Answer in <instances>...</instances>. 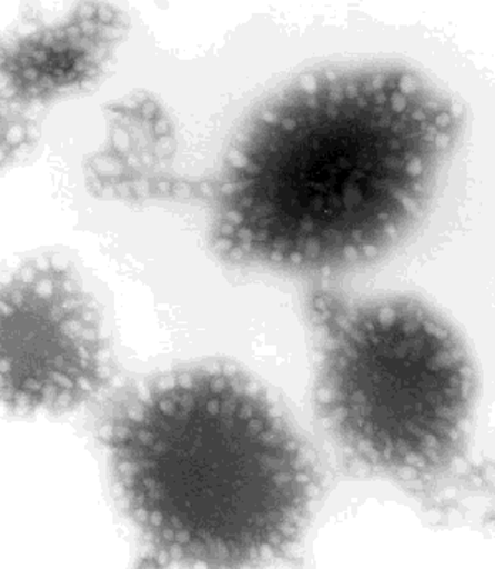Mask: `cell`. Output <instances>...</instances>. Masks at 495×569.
Listing matches in <instances>:
<instances>
[{
    "mask_svg": "<svg viewBox=\"0 0 495 569\" xmlns=\"http://www.w3.org/2000/svg\"><path fill=\"white\" fill-rule=\"evenodd\" d=\"M463 127L461 103L403 63L300 73L235 133L212 183V248L292 272L372 261L417 223Z\"/></svg>",
    "mask_w": 495,
    "mask_h": 569,
    "instance_id": "cell-1",
    "label": "cell"
},
{
    "mask_svg": "<svg viewBox=\"0 0 495 569\" xmlns=\"http://www.w3.org/2000/svg\"><path fill=\"white\" fill-rule=\"evenodd\" d=\"M107 446L131 517L178 560H262L287 547L309 513L302 443L241 373L201 367L161 377L118 407Z\"/></svg>",
    "mask_w": 495,
    "mask_h": 569,
    "instance_id": "cell-2",
    "label": "cell"
},
{
    "mask_svg": "<svg viewBox=\"0 0 495 569\" xmlns=\"http://www.w3.org/2000/svg\"><path fill=\"white\" fill-rule=\"evenodd\" d=\"M320 335L316 402L340 442L388 471H430L463 442L474 367L443 316L410 298H309Z\"/></svg>",
    "mask_w": 495,
    "mask_h": 569,
    "instance_id": "cell-3",
    "label": "cell"
},
{
    "mask_svg": "<svg viewBox=\"0 0 495 569\" xmlns=\"http://www.w3.org/2000/svg\"><path fill=\"white\" fill-rule=\"evenodd\" d=\"M2 400L19 412H62L103 389L108 349L79 276L50 259L27 262L3 284Z\"/></svg>",
    "mask_w": 495,
    "mask_h": 569,
    "instance_id": "cell-4",
    "label": "cell"
},
{
    "mask_svg": "<svg viewBox=\"0 0 495 569\" xmlns=\"http://www.w3.org/2000/svg\"><path fill=\"white\" fill-rule=\"evenodd\" d=\"M127 17L110 3H82L62 19L13 33L0 53L2 103L46 106L92 83L123 40Z\"/></svg>",
    "mask_w": 495,
    "mask_h": 569,
    "instance_id": "cell-5",
    "label": "cell"
},
{
    "mask_svg": "<svg viewBox=\"0 0 495 569\" xmlns=\"http://www.w3.org/2000/svg\"><path fill=\"white\" fill-rule=\"evenodd\" d=\"M108 134L87 164L95 193L148 198L171 190L174 130L160 103L144 93L128 96L108 109Z\"/></svg>",
    "mask_w": 495,
    "mask_h": 569,
    "instance_id": "cell-6",
    "label": "cell"
}]
</instances>
